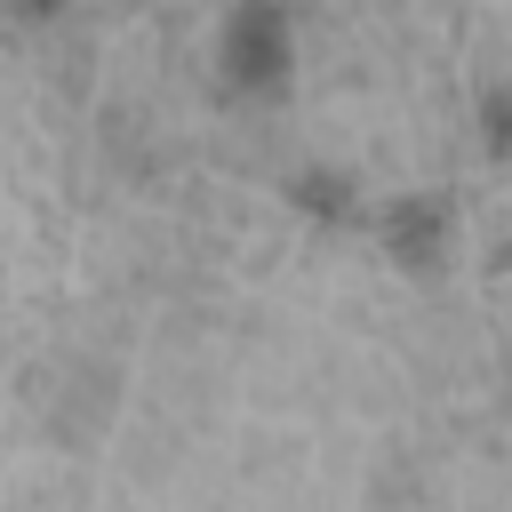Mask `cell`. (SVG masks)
<instances>
[{
	"label": "cell",
	"mask_w": 512,
	"mask_h": 512,
	"mask_svg": "<svg viewBox=\"0 0 512 512\" xmlns=\"http://www.w3.org/2000/svg\"><path fill=\"white\" fill-rule=\"evenodd\" d=\"M232 64L240 72H272L280 64V16H232Z\"/></svg>",
	"instance_id": "obj_1"
},
{
	"label": "cell",
	"mask_w": 512,
	"mask_h": 512,
	"mask_svg": "<svg viewBox=\"0 0 512 512\" xmlns=\"http://www.w3.org/2000/svg\"><path fill=\"white\" fill-rule=\"evenodd\" d=\"M296 200H304V208H344V176H336V168H304V176H296Z\"/></svg>",
	"instance_id": "obj_2"
}]
</instances>
